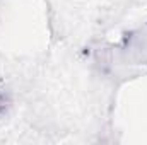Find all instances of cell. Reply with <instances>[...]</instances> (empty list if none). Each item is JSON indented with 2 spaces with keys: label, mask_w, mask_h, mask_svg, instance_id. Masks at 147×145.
<instances>
[{
  "label": "cell",
  "mask_w": 147,
  "mask_h": 145,
  "mask_svg": "<svg viewBox=\"0 0 147 145\" xmlns=\"http://www.w3.org/2000/svg\"><path fill=\"white\" fill-rule=\"evenodd\" d=\"M7 108H9V97H7L5 94H2V92H0V114H2V113H5Z\"/></svg>",
  "instance_id": "cell-1"
}]
</instances>
